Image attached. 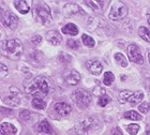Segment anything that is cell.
I'll return each mask as SVG.
<instances>
[{
  "instance_id": "obj_1",
  "label": "cell",
  "mask_w": 150,
  "mask_h": 135,
  "mask_svg": "<svg viewBox=\"0 0 150 135\" xmlns=\"http://www.w3.org/2000/svg\"><path fill=\"white\" fill-rule=\"evenodd\" d=\"M2 53L6 57L12 60H18L23 55V45L18 40H4L1 43Z\"/></svg>"
},
{
  "instance_id": "obj_2",
  "label": "cell",
  "mask_w": 150,
  "mask_h": 135,
  "mask_svg": "<svg viewBox=\"0 0 150 135\" xmlns=\"http://www.w3.org/2000/svg\"><path fill=\"white\" fill-rule=\"evenodd\" d=\"M33 19L41 25H50L52 22V13L50 6L42 1L33 2Z\"/></svg>"
},
{
  "instance_id": "obj_3",
  "label": "cell",
  "mask_w": 150,
  "mask_h": 135,
  "mask_svg": "<svg viewBox=\"0 0 150 135\" xmlns=\"http://www.w3.org/2000/svg\"><path fill=\"white\" fill-rule=\"evenodd\" d=\"M26 92L35 98H43L47 95L50 92V85L46 78L44 77H37L35 81H32L31 84H29L26 87Z\"/></svg>"
},
{
  "instance_id": "obj_4",
  "label": "cell",
  "mask_w": 150,
  "mask_h": 135,
  "mask_svg": "<svg viewBox=\"0 0 150 135\" xmlns=\"http://www.w3.org/2000/svg\"><path fill=\"white\" fill-rule=\"evenodd\" d=\"M96 127H99V121L96 118L89 117L87 119L78 122L74 127V131L77 135H89V133L94 131Z\"/></svg>"
},
{
  "instance_id": "obj_5",
  "label": "cell",
  "mask_w": 150,
  "mask_h": 135,
  "mask_svg": "<svg viewBox=\"0 0 150 135\" xmlns=\"http://www.w3.org/2000/svg\"><path fill=\"white\" fill-rule=\"evenodd\" d=\"M72 100L76 104V106L79 107L81 110H85L90 105L92 99H91V94L88 91L84 89H77L73 92Z\"/></svg>"
},
{
  "instance_id": "obj_6",
  "label": "cell",
  "mask_w": 150,
  "mask_h": 135,
  "mask_svg": "<svg viewBox=\"0 0 150 135\" xmlns=\"http://www.w3.org/2000/svg\"><path fill=\"white\" fill-rule=\"evenodd\" d=\"M128 14V8L125 3L120 1H114L112 4L110 11V18L112 20H119V19L125 18Z\"/></svg>"
},
{
  "instance_id": "obj_7",
  "label": "cell",
  "mask_w": 150,
  "mask_h": 135,
  "mask_svg": "<svg viewBox=\"0 0 150 135\" xmlns=\"http://www.w3.org/2000/svg\"><path fill=\"white\" fill-rule=\"evenodd\" d=\"M3 102L9 106L16 107L21 104V92L15 87H11L9 90V94L3 98Z\"/></svg>"
},
{
  "instance_id": "obj_8",
  "label": "cell",
  "mask_w": 150,
  "mask_h": 135,
  "mask_svg": "<svg viewBox=\"0 0 150 135\" xmlns=\"http://www.w3.org/2000/svg\"><path fill=\"white\" fill-rule=\"evenodd\" d=\"M1 23L4 27H8L10 29H15L18 25V18L17 16L12 12H1Z\"/></svg>"
},
{
  "instance_id": "obj_9",
  "label": "cell",
  "mask_w": 150,
  "mask_h": 135,
  "mask_svg": "<svg viewBox=\"0 0 150 135\" xmlns=\"http://www.w3.org/2000/svg\"><path fill=\"white\" fill-rule=\"evenodd\" d=\"M127 52H128L129 59L131 60L132 62L137 63V64H143L144 58H143L141 49H139V47H138L137 45H135V44L129 45L128 48H127Z\"/></svg>"
},
{
  "instance_id": "obj_10",
  "label": "cell",
  "mask_w": 150,
  "mask_h": 135,
  "mask_svg": "<svg viewBox=\"0 0 150 135\" xmlns=\"http://www.w3.org/2000/svg\"><path fill=\"white\" fill-rule=\"evenodd\" d=\"M86 66H87V69L89 70L92 74H94V75H100L104 68L103 64L97 59L88 60L87 62H86Z\"/></svg>"
},
{
  "instance_id": "obj_11",
  "label": "cell",
  "mask_w": 150,
  "mask_h": 135,
  "mask_svg": "<svg viewBox=\"0 0 150 135\" xmlns=\"http://www.w3.org/2000/svg\"><path fill=\"white\" fill-rule=\"evenodd\" d=\"M77 13H83L81 6L75 3H67L66 6H63V14L67 17H71V16L76 15Z\"/></svg>"
},
{
  "instance_id": "obj_12",
  "label": "cell",
  "mask_w": 150,
  "mask_h": 135,
  "mask_svg": "<svg viewBox=\"0 0 150 135\" xmlns=\"http://www.w3.org/2000/svg\"><path fill=\"white\" fill-rule=\"evenodd\" d=\"M46 40L50 42L52 45L57 46V45H59L60 43H61L62 38H61L60 33L57 31V30H50V31H48L46 33Z\"/></svg>"
},
{
  "instance_id": "obj_13",
  "label": "cell",
  "mask_w": 150,
  "mask_h": 135,
  "mask_svg": "<svg viewBox=\"0 0 150 135\" xmlns=\"http://www.w3.org/2000/svg\"><path fill=\"white\" fill-rule=\"evenodd\" d=\"M55 112H56L59 116L66 117L71 113V106L68 103L61 102V103H57L55 105Z\"/></svg>"
},
{
  "instance_id": "obj_14",
  "label": "cell",
  "mask_w": 150,
  "mask_h": 135,
  "mask_svg": "<svg viewBox=\"0 0 150 135\" xmlns=\"http://www.w3.org/2000/svg\"><path fill=\"white\" fill-rule=\"evenodd\" d=\"M64 81L68 84H70V85L75 86L81 82V75L76 71H70V72H68L64 75Z\"/></svg>"
},
{
  "instance_id": "obj_15",
  "label": "cell",
  "mask_w": 150,
  "mask_h": 135,
  "mask_svg": "<svg viewBox=\"0 0 150 135\" xmlns=\"http://www.w3.org/2000/svg\"><path fill=\"white\" fill-rule=\"evenodd\" d=\"M0 132L2 135H15L17 133V129L11 123L3 122L0 127Z\"/></svg>"
},
{
  "instance_id": "obj_16",
  "label": "cell",
  "mask_w": 150,
  "mask_h": 135,
  "mask_svg": "<svg viewBox=\"0 0 150 135\" xmlns=\"http://www.w3.org/2000/svg\"><path fill=\"white\" fill-rule=\"evenodd\" d=\"M14 6H15V9L17 10L21 14H27V13L30 11V6H28V2H26L24 0L14 1Z\"/></svg>"
},
{
  "instance_id": "obj_17",
  "label": "cell",
  "mask_w": 150,
  "mask_h": 135,
  "mask_svg": "<svg viewBox=\"0 0 150 135\" xmlns=\"http://www.w3.org/2000/svg\"><path fill=\"white\" fill-rule=\"evenodd\" d=\"M86 4L90 6L91 9L94 10V11H101L102 9H104V4L106 3V1H101V0H88V1H85Z\"/></svg>"
},
{
  "instance_id": "obj_18",
  "label": "cell",
  "mask_w": 150,
  "mask_h": 135,
  "mask_svg": "<svg viewBox=\"0 0 150 135\" xmlns=\"http://www.w3.org/2000/svg\"><path fill=\"white\" fill-rule=\"evenodd\" d=\"M144 98V93L142 91H136V92H132L130 98H129V103H131L132 105H136L139 103Z\"/></svg>"
},
{
  "instance_id": "obj_19",
  "label": "cell",
  "mask_w": 150,
  "mask_h": 135,
  "mask_svg": "<svg viewBox=\"0 0 150 135\" xmlns=\"http://www.w3.org/2000/svg\"><path fill=\"white\" fill-rule=\"evenodd\" d=\"M62 32L66 33V35H77L78 33V28L74 24L70 23V24H67L64 27H62Z\"/></svg>"
},
{
  "instance_id": "obj_20",
  "label": "cell",
  "mask_w": 150,
  "mask_h": 135,
  "mask_svg": "<svg viewBox=\"0 0 150 135\" xmlns=\"http://www.w3.org/2000/svg\"><path fill=\"white\" fill-rule=\"evenodd\" d=\"M37 130L39 131V132L52 133V128H50V123L47 122L46 120H43V121H41V122L37 126Z\"/></svg>"
},
{
  "instance_id": "obj_21",
  "label": "cell",
  "mask_w": 150,
  "mask_h": 135,
  "mask_svg": "<svg viewBox=\"0 0 150 135\" xmlns=\"http://www.w3.org/2000/svg\"><path fill=\"white\" fill-rule=\"evenodd\" d=\"M138 35H139V37H141L143 40H145V41H147L150 43V30L148 28H146V27H139L138 28Z\"/></svg>"
},
{
  "instance_id": "obj_22",
  "label": "cell",
  "mask_w": 150,
  "mask_h": 135,
  "mask_svg": "<svg viewBox=\"0 0 150 135\" xmlns=\"http://www.w3.org/2000/svg\"><path fill=\"white\" fill-rule=\"evenodd\" d=\"M31 104L35 108L40 110H45V107H46V103H45V101H43L42 99H40V98H33Z\"/></svg>"
},
{
  "instance_id": "obj_23",
  "label": "cell",
  "mask_w": 150,
  "mask_h": 135,
  "mask_svg": "<svg viewBox=\"0 0 150 135\" xmlns=\"http://www.w3.org/2000/svg\"><path fill=\"white\" fill-rule=\"evenodd\" d=\"M131 93H132V92H131V91H129V90L122 91V92H120V93L118 94V101L121 104L129 103V98H130Z\"/></svg>"
},
{
  "instance_id": "obj_24",
  "label": "cell",
  "mask_w": 150,
  "mask_h": 135,
  "mask_svg": "<svg viewBox=\"0 0 150 135\" xmlns=\"http://www.w3.org/2000/svg\"><path fill=\"white\" fill-rule=\"evenodd\" d=\"M115 60L117 61L118 64H120V66H122V68H127V66H128V60H127V58H125L121 53L115 54Z\"/></svg>"
},
{
  "instance_id": "obj_25",
  "label": "cell",
  "mask_w": 150,
  "mask_h": 135,
  "mask_svg": "<svg viewBox=\"0 0 150 135\" xmlns=\"http://www.w3.org/2000/svg\"><path fill=\"white\" fill-rule=\"evenodd\" d=\"M123 117H125V119H131V120H142L143 119L141 115H139L137 112H135V110L127 112V113H125Z\"/></svg>"
},
{
  "instance_id": "obj_26",
  "label": "cell",
  "mask_w": 150,
  "mask_h": 135,
  "mask_svg": "<svg viewBox=\"0 0 150 135\" xmlns=\"http://www.w3.org/2000/svg\"><path fill=\"white\" fill-rule=\"evenodd\" d=\"M114 82H115V75H114V74H112V72L104 73V76H103V83H104V85L110 86V85H112V84Z\"/></svg>"
},
{
  "instance_id": "obj_27",
  "label": "cell",
  "mask_w": 150,
  "mask_h": 135,
  "mask_svg": "<svg viewBox=\"0 0 150 135\" xmlns=\"http://www.w3.org/2000/svg\"><path fill=\"white\" fill-rule=\"evenodd\" d=\"M81 40H83V43L88 47H93L94 45H96V42H94L93 39L91 38V37H89V35H81Z\"/></svg>"
},
{
  "instance_id": "obj_28",
  "label": "cell",
  "mask_w": 150,
  "mask_h": 135,
  "mask_svg": "<svg viewBox=\"0 0 150 135\" xmlns=\"http://www.w3.org/2000/svg\"><path fill=\"white\" fill-rule=\"evenodd\" d=\"M110 102V98L107 95L106 93L103 94V95H101L100 98H99V101H98V104L100 105V106L104 107V106H106L107 104Z\"/></svg>"
},
{
  "instance_id": "obj_29",
  "label": "cell",
  "mask_w": 150,
  "mask_h": 135,
  "mask_svg": "<svg viewBox=\"0 0 150 135\" xmlns=\"http://www.w3.org/2000/svg\"><path fill=\"white\" fill-rule=\"evenodd\" d=\"M127 131L131 135L137 134V132L139 131V126H138V124H135V123L129 124V126H127Z\"/></svg>"
},
{
  "instance_id": "obj_30",
  "label": "cell",
  "mask_w": 150,
  "mask_h": 135,
  "mask_svg": "<svg viewBox=\"0 0 150 135\" xmlns=\"http://www.w3.org/2000/svg\"><path fill=\"white\" fill-rule=\"evenodd\" d=\"M150 110V104L148 102H143V103L138 106V110L141 112L142 114H147Z\"/></svg>"
},
{
  "instance_id": "obj_31",
  "label": "cell",
  "mask_w": 150,
  "mask_h": 135,
  "mask_svg": "<svg viewBox=\"0 0 150 135\" xmlns=\"http://www.w3.org/2000/svg\"><path fill=\"white\" fill-rule=\"evenodd\" d=\"M67 46L71 48V49H77L78 47H79V43H78L76 40H73V39H70L67 41Z\"/></svg>"
},
{
  "instance_id": "obj_32",
  "label": "cell",
  "mask_w": 150,
  "mask_h": 135,
  "mask_svg": "<svg viewBox=\"0 0 150 135\" xmlns=\"http://www.w3.org/2000/svg\"><path fill=\"white\" fill-rule=\"evenodd\" d=\"M71 60H72V57L68 55L66 53H61L60 54V61H62L64 63H69L71 62Z\"/></svg>"
},
{
  "instance_id": "obj_33",
  "label": "cell",
  "mask_w": 150,
  "mask_h": 135,
  "mask_svg": "<svg viewBox=\"0 0 150 135\" xmlns=\"http://www.w3.org/2000/svg\"><path fill=\"white\" fill-rule=\"evenodd\" d=\"M9 73V70L3 63H0V75H1V78H4Z\"/></svg>"
},
{
  "instance_id": "obj_34",
  "label": "cell",
  "mask_w": 150,
  "mask_h": 135,
  "mask_svg": "<svg viewBox=\"0 0 150 135\" xmlns=\"http://www.w3.org/2000/svg\"><path fill=\"white\" fill-rule=\"evenodd\" d=\"M19 117L23 120H28L29 117H30V113H29L28 110H23L22 113H21V115H19Z\"/></svg>"
},
{
  "instance_id": "obj_35",
  "label": "cell",
  "mask_w": 150,
  "mask_h": 135,
  "mask_svg": "<svg viewBox=\"0 0 150 135\" xmlns=\"http://www.w3.org/2000/svg\"><path fill=\"white\" fill-rule=\"evenodd\" d=\"M41 41H42V38H41L40 35H37V37H33V38L31 39L32 44H35V45L40 44V43H41Z\"/></svg>"
},
{
  "instance_id": "obj_36",
  "label": "cell",
  "mask_w": 150,
  "mask_h": 135,
  "mask_svg": "<svg viewBox=\"0 0 150 135\" xmlns=\"http://www.w3.org/2000/svg\"><path fill=\"white\" fill-rule=\"evenodd\" d=\"M112 133L114 135H122L121 130H120V128H118V127H116V128H114V129L112 130Z\"/></svg>"
},
{
  "instance_id": "obj_37",
  "label": "cell",
  "mask_w": 150,
  "mask_h": 135,
  "mask_svg": "<svg viewBox=\"0 0 150 135\" xmlns=\"http://www.w3.org/2000/svg\"><path fill=\"white\" fill-rule=\"evenodd\" d=\"M148 59H149V62H150V50H148Z\"/></svg>"
},
{
  "instance_id": "obj_38",
  "label": "cell",
  "mask_w": 150,
  "mask_h": 135,
  "mask_svg": "<svg viewBox=\"0 0 150 135\" xmlns=\"http://www.w3.org/2000/svg\"><path fill=\"white\" fill-rule=\"evenodd\" d=\"M146 133H147V135H150V128L147 130V132H146Z\"/></svg>"
},
{
  "instance_id": "obj_39",
  "label": "cell",
  "mask_w": 150,
  "mask_h": 135,
  "mask_svg": "<svg viewBox=\"0 0 150 135\" xmlns=\"http://www.w3.org/2000/svg\"><path fill=\"white\" fill-rule=\"evenodd\" d=\"M148 24H149V25H150V16H149V17H148Z\"/></svg>"
}]
</instances>
